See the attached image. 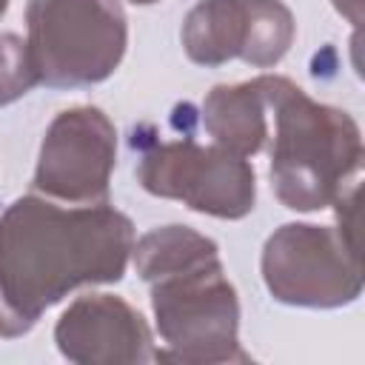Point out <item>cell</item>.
I'll return each mask as SVG.
<instances>
[{"label":"cell","mask_w":365,"mask_h":365,"mask_svg":"<svg viewBox=\"0 0 365 365\" xmlns=\"http://www.w3.org/2000/svg\"><path fill=\"white\" fill-rule=\"evenodd\" d=\"M31 86H37V74L31 68L26 40L0 34V106L23 97Z\"/></svg>","instance_id":"cell-11"},{"label":"cell","mask_w":365,"mask_h":365,"mask_svg":"<svg viewBox=\"0 0 365 365\" xmlns=\"http://www.w3.org/2000/svg\"><path fill=\"white\" fill-rule=\"evenodd\" d=\"M334 6H336L354 26H359V20H362V0H334Z\"/></svg>","instance_id":"cell-12"},{"label":"cell","mask_w":365,"mask_h":365,"mask_svg":"<svg viewBox=\"0 0 365 365\" xmlns=\"http://www.w3.org/2000/svg\"><path fill=\"white\" fill-rule=\"evenodd\" d=\"M6 6H9V0H0V14L6 11Z\"/></svg>","instance_id":"cell-14"},{"label":"cell","mask_w":365,"mask_h":365,"mask_svg":"<svg viewBox=\"0 0 365 365\" xmlns=\"http://www.w3.org/2000/svg\"><path fill=\"white\" fill-rule=\"evenodd\" d=\"M202 123L217 145L240 157L257 154L268 137L265 77L240 86H217L202 103Z\"/></svg>","instance_id":"cell-10"},{"label":"cell","mask_w":365,"mask_h":365,"mask_svg":"<svg viewBox=\"0 0 365 365\" xmlns=\"http://www.w3.org/2000/svg\"><path fill=\"white\" fill-rule=\"evenodd\" d=\"M265 97L274 111L271 180L277 197L294 211L331 205L359 171L356 123L345 111L314 103L285 77H265Z\"/></svg>","instance_id":"cell-3"},{"label":"cell","mask_w":365,"mask_h":365,"mask_svg":"<svg viewBox=\"0 0 365 365\" xmlns=\"http://www.w3.org/2000/svg\"><path fill=\"white\" fill-rule=\"evenodd\" d=\"M26 48L37 83L54 88L106 80L125 54V14L117 0H29Z\"/></svg>","instance_id":"cell-4"},{"label":"cell","mask_w":365,"mask_h":365,"mask_svg":"<svg viewBox=\"0 0 365 365\" xmlns=\"http://www.w3.org/2000/svg\"><path fill=\"white\" fill-rule=\"evenodd\" d=\"M131 248V220L106 202L63 208L20 197L0 217V334H26L80 285L117 282Z\"/></svg>","instance_id":"cell-1"},{"label":"cell","mask_w":365,"mask_h":365,"mask_svg":"<svg viewBox=\"0 0 365 365\" xmlns=\"http://www.w3.org/2000/svg\"><path fill=\"white\" fill-rule=\"evenodd\" d=\"M131 3H140V6H145V3H157V0H131Z\"/></svg>","instance_id":"cell-13"},{"label":"cell","mask_w":365,"mask_h":365,"mask_svg":"<svg viewBox=\"0 0 365 365\" xmlns=\"http://www.w3.org/2000/svg\"><path fill=\"white\" fill-rule=\"evenodd\" d=\"M131 145L143 148L137 180L145 191L228 220L254 208V168L245 157L222 145H200L188 134L180 140H145L134 131Z\"/></svg>","instance_id":"cell-5"},{"label":"cell","mask_w":365,"mask_h":365,"mask_svg":"<svg viewBox=\"0 0 365 365\" xmlns=\"http://www.w3.org/2000/svg\"><path fill=\"white\" fill-rule=\"evenodd\" d=\"M134 265L151 285V305L168 354L177 362H245L237 342L240 305L222 274L217 245L185 228L148 231L134 248Z\"/></svg>","instance_id":"cell-2"},{"label":"cell","mask_w":365,"mask_h":365,"mask_svg":"<svg viewBox=\"0 0 365 365\" xmlns=\"http://www.w3.org/2000/svg\"><path fill=\"white\" fill-rule=\"evenodd\" d=\"M294 40V17L279 0H200L182 23V46L194 63L245 60L274 66Z\"/></svg>","instance_id":"cell-7"},{"label":"cell","mask_w":365,"mask_h":365,"mask_svg":"<svg viewBox=\"0 0 365 365\" xmlns=\"http://www.w3.org/2000/svg\"><path fill=\"white\" fill-rule=\"evenodd\" d=\"M114 151L117 134L100 108L83 106L63 111L46 131L34 188L77 205L103 202L108 194Z\"/></svg>","instance_id":"cell-8"},{"label":"cell","mask_w":365,"mask_h":365,"mask_svg":"<svg viewBox=\"0 0 365 365\" xmlns=\"http://www.w3.org/2000/svg\"><path fill=\"white\" fill-rule=\"evenodd\" d=\"M268 291L288 305L334 308L359 297V245L322 225H282L262 251Z\"/></svg>","instance_id":"cell-6"},{"label":"cell","mask_w":365,"mask_h":365,"mask_svg":"<svg viewBox=\"0 0 365 365\" xmlns=\"http://www.w3.org/2000/svg\"><path fill=\"white\" fill-rule=\"evenodd\" d=\"M60 354L71 362H148L151 334L143 317L108 294L80 297L57 322Z\"/></svg>","instance_id":"cell-9"}]
</instances>
